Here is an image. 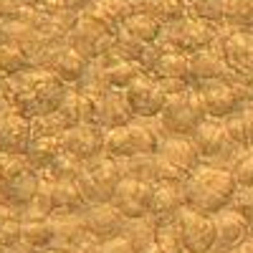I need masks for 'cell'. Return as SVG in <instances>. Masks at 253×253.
<instances>
[{
  "label": "cell",
  "instance_id": "cell-1",
  "mask_svg": "<svg viewBox=\"0 0 253 253\" xmlns=\"http://www.w3.org/2000/svg\"><path fill=\"white\" fill-rule=\"evenodd\" d=\"M69 89L71 86H66L53 71L38 69V66L8 79L10 107H13V112L23 114L28 119L56 112Z\"/></svg>",
  "mask_w": 253,
  "mask_h": 253
},
{
  "label": "cell",
  "instance_id": "cell-2",
  "mask_svg": "<svg viewBox=\"0 0 253 253\" xmlns=\"http://www.w3.org/2000/svg\"><path fill=\"white\" fill-rule=\"evenodd\" d=\"M238 193V182L225 167L200 165L195 172H190L182 182L185 208H193L203 215H215L220 210L230 208Z\"/></svg>",
  "mask_w": 253,
  "mask_h": 253
},
{
  "label": "cell",
  "instance_id": "cell-3",
  "mask_svg": "<svg viewBox=\"0 0 253 253\" xmlns=\"http://www.w3.org/2000/svg\"><path fill=\"white\" fill-rule=\"evenodd\" d=\"M167 134L162 132L160 119H139L134 117L126 126L107 132L104 142V155L114 160H129L139 155H155L160 152V144Z\"/></svg>",
  "mask_w": 253,
  "mask_h": 253
},
{
  "label": "cell",
  "instance_id": "cell-4",
  "mask_svg": "<svg viewBox=\"0 0 253 253\" xmlns=\"http://www.w3.org/2000/svg\"><path fill=\"white\" fill-rule=\"evenodd\" d=\"M157 119L167 137H193V132L203 124V119H208L200 91L193 86L185 94L167 96V104Z\"/></svg>",
  "mask_w": 253,
  "mask_h": 253
},
{
  "label": "cell",
  "instance_id": "cell-5",
  "mask_svg": "<svg viewBox=\"0 0 253 253\" xmlns=\"http://www.w3.org/2000/svg\"><path fill=\"white\" fill-rule=\"evenodd\" d=\"M124 172H122V162L114 157L101 155L91 162H86L84 172L79 175V187L89 205H101V203H112L117 187L122 185Z\"/></svg>",
  "mask_w": 253,
  "mask_h": 253
},
{
  "label": "cell",
  "instance_id": "cell-6",
  "mask_svg": "<svg viewBox=\"0 0 253 253\" xmlns=\"http://www.w3.org/2000/svg\"><path fill=\"white\" fill-rule=\"evenodd\" d=\"M203 96L208 117L225 119L230 114L241 112L243 107L253 104V89L248 84H228V81H205L195 86Z\"/></svg>",
  "mask_w": 253,
  "mask_h": 253
},
{
  "label": "cell",
  "instance_id": "cell-7",
  "mask_svg": "<svg viewBox=\"0 0 253 253\" xmlns=\"http://www.w3.org/2000/svg\"><path fill=\"white\" fill-rule=\"evenodd\" d=\"M193 139L198 144V150L203 155L205 165H215V167H230L238 157V147L230 142L228 132H225V119H215V117H208L203 119V124L193 132Z\"/></svg>",
  "mask_w": 253,
  "mask_h": 253
},
{
  "label": "cell",
  "instance_id": "cell-8",
  "mask_svg": "<svg viewBox=\"0 0 253 253\" xmlns=\"http://www.w3.org/2000/svg\"><path fill=\"white\" fill-rule=\"evenodd\" d=\"M187 253H210L215 246V223L213 215H203L193 208H182L175 218Z\"/></svg>",
  "mask_w": 253,
  "mask_h": 253
},
{
  "label": "cell",
  "instance_id": "cell-9",
  "mask_svg": "<svg viewBox=\"0 0 253 253\" xmlns=\"http://www.w3.org/2000/svg\"><path fill=\"white\" fill-rule=\"evenodd\" d=\"M38 69H48L53 71L66 86H76V84L84 79V74L89 71L91 61L84 58L79 51H74L71 46H51L43 56L36 63Z\"/></svg>",
  "mask_w": 253,
  "mask_h": 253
},
{
  "label": "cell",
  "instance_id": "cell-10",
  "mask_svg": "<svg viewBox=\"0 0 253 253\" xmlns=\"http://www.w3.org/2000/svg\"><path fill=\"white\" fill-rule=\"evenodd\" d=\"M124 94H126L129 107H132V114L139 119H157L167 104V94L162 91L160 81L152 76L137 79Z\"/></svg>",
  "mask_w": 253,
  "mask_h": 253
},
{
  "label": "cell",
  "instance_id": "cell-11",
  "mask_svg": "<svg viewBox=\"0 0 253 253\" xmlns=\"http://www.w3.org/2000/svg\"><path fill=\"white\" fill-rule=\"evenodd\" d=\"M84 223H86L89 233L96 238V241H112V238H119L124 236L126 230V223H129V218H126L122 210L114 205V203H101V205H89L86 210H84Z\"/></svg>",
  "mask_w": 253,
  "mask_h": 253
},
{
  "label": "cell",
  "instance_id": "cell-12",
  "mask_svg": "<svg viewBox=\"0 0 253 253\" xmlns=\"http://www.w3.org/2000/svg\"><path fill=\"white\" fill-rule=\"evenodd\" d=\"M213 223H215V246L210 253H230L241 248L253 236L248 220L241 213H236L233 208H225L220 213H215Z\"/></svg>",
  "mask_w": 253,
  "mask_h": 253
},
{
  "label": "cell",
  "instance_id": "cell-13",
  "mask_svg": "<svg viewBox=\"0 0 253 253\" xmlns=\"http://www.w3.org/2000/svg\"><path fill=\"white\" fill-rule=\"evenodd\" d=\"M152 198H155V185H147V182H139V180H126L124 177L122 185L117 187L112 203L129 220H137V218H150V213H152Z\"/></svg>",
  "mask_w": 253,
  "mask_h": 253
},
{
  "label": "cell",
  "instance_id": "cell-14",
  "mask_svg": "<svg viewBox=\"0 0 253 253\" xmlns=\"http://www.w3.org/2000/svg\"><path fill=\"white\" fill-rule=\"evenodd\" d=\"M104 142H107V132L101 126H89V124H79L61 137L63 152L74 155L81 162H91L104 155Z\"/></svg>",
  "mask_w": 253,
  "mask_h": 253
},
{
  "label": "cell",
  "instance_id": "cell-15",
  "mask_svg": "<svg viewBox=\"0 0 253 253\" xmlns=\"http://www.w3.org/2000/svg\"><path fill=\"white\" fill-rule=\"evenodd\" d=\"M31 142H33L31 119L23 117V114H18V112L3 114V119H0V152L26 155Z\"/></svg>",
  "mask_w": 253,
  "mask_h": 253
},
{
  "label": "cell",
  "instance_id": "cell-16",
  "mask_svg": "<svg viewBox=\"0 0 253 253\" xmlns=\"http://www.w3.org/2000/svg\"><path fill=\"white\" fill-rule=\"evenodd\" d=\"M38 187H41V172L28 170V172L18 175V177L0 180V200L8 203L15 210H26L36 203Z\"/></svg>",
  "mask_w": 253,
  "mask_h": 253
},
{
  "label": "cell",
  "instance_id": "cell-17",
  "mask_svg": "<svg viewBox=\"0 0 253 253\" xmlns=\"http://www.w3.org/2000/svg\"><path fill=\"white\" fill-rule=\"evenodd\" d=\"M160 155L167 162H172L177 170L185 172V175L195 172L198 167L203 165V155H200L193 137H165L162 144H160Z\"/></svg>",
  "mask_w": 253,
  "mask_h": 253
},
{
  "label": "cell",
  "instance_id": "cell-18",
  "mask_svg": "<svg viewBox=\"0 0 253 253\" xmlns=\"http://www.w3.org/2000/svg\"><path fill=\"white\" fill-rule=\"evenodd\" d=\"M134 119L132 107L126 101V94L119 89H109L104 96H99V119L96 126H101L104 132L119 129V126H126Z\"/></svg>",
  "mask_w": 253,
  "mask_h": 253
},
{
  "label": "cell",
  "instance_id": "cell-19",
  "mask_svg": "<svg viewBox=\"0 0 253 253\" xmlns=\"http://www.w3.org/2000/svg\"><path fill=\"white\" fill-rule=\"evenodd\" d=\"M220 51H223L225 61L241 76L253 79V33H246V31L228 33L220 43Z\"/></svg>",
  "mask_w": 253,
  "mask_h": 253
},
{
  "label": "cell",
  "instance_id": "cell-20",
  "mask_svg": "<svg viewBox=\"0 0 253 253\" xmlns=\"http://www.w3.org/2000/svg\"><path fill=\"white\" fill-rule=\"evenodd\" d=\"M182 208H185L182 182H160V185H155V198H152V213H150V218L157 225L172 223L180 215Z\"/></svg>",
  "mask_w": 253,
  "mask_h": 253
},
{
  "label": "cell",
  "instance_id": "cell-21",
  "mask_svg": "<svg viewBox=\"0 0 253 253\" xmlns=\"http://www.w3.org/2000/svg\"><path fill=\"white\" fill-rule=\"evenodd\" d=\"M56 238H53V251H63V253H74L81 243H86L89 238H94L89 233L84 215H53L51 218Z\"/></svg>",
  "mask_w": 253,
  "mask_h": 253
},
{
  "label": "cell",
  "instance_id": "cell-22",
  "mask_svg": "<svg viewBox=\"0 0 253 253\" xmlns=\"http://www.w3.org/2000/svg\"><path fill=\"white\" fill-rule=\"evenodd\" d=\"M86 208H89V203L84 198L76 180H69V182L51 180V213L53 215H81Z\"/></svg>",
  "mask_w": 253,
  "mask_h": 253
},
{
  "label": "cell",
  "instance_id": "cell-23",
  "mask_svg": "<svg viewBox=\"0 0 253 253\" xmlns=\"http://www.w3.org/2000/svg\"><path fill=\"white\" fill-rule=\"evenodd\" d=\"M63 152V144H61V137H36L26 152V160L31 165V170L36 172H43L51 167V162Z\"/></svg>",
  "mask_w": 253,
  "mask_h": 253
},
{
  "label": "cell",
  "instance_id": "cell-24",
  "mask_svg": "<svg viewBox=\"0 0 253 253\" xmlns=\"http://www.w3.org/2000/svg\"><path fill=\"white\" fill-rule=\"evenodd\" d=\"M155 236H157V223L152 218L129 220L126 223V230H124V238L132 243L134 253H160Z\"/></svg>",
  "mask_w": 253,
  "mask_h": 253
},
{
  "label": "cell",
  "instance_id": "cell-25",
  "mask_svg": "<svg viewBox=\"0 0 253 253\" xmlns=\"http://www.w3.org/2000/svg\"><path fill=\"white\" fill-rule=\"evenodd\" d=\"M225 132L238 150L253 147V104L243 107L241 112L225 117Z\"/></svg>",
  "mask_w": 253,
  "mask_h": 253
},
{
  "label": "cell",
  "instance_id": "cell-26",
  "mask_svg": "<svg viewBox=\"0 0 253 253\" xmlns=\"http://www.w3.org/2000/svg\"><path fill=\"white\" fill-rule=\"evenodd\" d=\"M150 76L157 79V81L160 79H185V81L193 84V74H190V53L165 51Z\"/></svg>",
  "mask_w": 253,
  "mask_h": 253
},
{
  "label": "cell",
  "instance_id": "cell-27",
  "mask_svg": "<svg viewBox=\"0 0 253 253\" xmlns=\"http://www.w3.org/2000/svg\"><path fill=\"white\" fill-rule=\"evenodd\" d=\"M84 167H86V162L76 160V157L69 155V152H61V155L51 162L48 170L41 172V177H48V180H53V182H69V180H79V175L84 172Z\"/></svg>",
  "mask_w": 253,
  "mask_h": 253
},
{
  "label": "cell",
  "instance_id": "cell-28",
  "mask_svg": "<svg viewBox=\"0 0 253 253\" xmlns=\"http://www.w3.org/2000/svg\"><path fill=\"white\" fill-rule=\"evenodd\" d=\"M28 69H33V61L23 48L0 43V74H3L5 79H13V76L23 74Z\"/></svg>",
  "mask_w": 253,
  "mask_h": 253
},
{
  "label": "cell",
  "instance_id": "cell-29",
  "mask_svg": "<svg viewBox=\"0 0 253 253\" xmlns=\"http://www.w3.org/2000/svg\"><path fill=\"white\" fill-rule=\"evenodd\" d=\"M53 238H56V230H53L51 218H46V220H26L23 223V241L28 246H33L36 251L53 248Z\"/></svg>",
  "mask_w": 253,
  "mask_h": 253
},
{
  "label": "cell",
  "instance_id": "cell-30",
  "mask_svg": "<svg viewBox=\"0 0 253 253\" xmlns=\"http://www.w3.org/2000/svg\"><path fill=\"white\" fill-rule=\"evenodd\" d=\"M142 76H147V71L139 66L137 61H119L117 66L107 69V84H109V89H119V91H126Z\"/></svg>",
  "mask_w": 253,
  "mask_h": 253
},
{
  "label": "cell",
  "instance_id": "cell-31",
  "mask_svg": "<svg viewBox=\"0 0 253 253\" xmlns=\"http://www.w3.org/2000/svg\"><path fill=\"white\" fill-rule=\"evenodd\" d=\"M124 31L129 33L132 38H137L139 43H147L150 46L152 41L160 38V20L152 18L150 13H139V15H132V18H126V23H124Z\"/></svg>",
  "mask_w": 253,
  "mask_h": 253
},
{
  "label": "cell",
  "instance_id": "cell-32",
  "mask_svg": "<svg viewBox=\"0 0 253 253\" xmlns=\"http://www.w3.org/2000/svg\"><path fill=\"white\" fill-rule=\"evenodd\" d=\"M155 243H157V251L160 253H187L185 251V243H182V236H180V228H177L175 220L157 225Z\"/></svg>",
  "mask_w": 253,
  "mask_h": 253
},
{
  "label": "cell",
  "instance_id": "cell-33",
  "mask_svg": "<svg viewBox=\"0 0 253 253\" xmlns=\"http://www.w3.org/2000/svg\"><path fill=\"white\" fill-rule=\"evenodd\" d=\"M31 126H33V139L36 137H63V134L69 132L66 122L61 119L58 112H51V114L31 119Z\"/></svg>",
  "mask_w": 253,
  "mask_h": 253
},
{
  "label": "cell",
  "instance_id": "cell-34",
  "mask_svg": "<svg viewBox=\"0 0 253 253\" xmlns=\"http://www.w3.org/2000/svg\"><path fill=\"white\" fill-rule=\"evenodd\" d=\"M225 20L238 28H253V0H223Z\"/></svg>",
  "mask_w": 253,
  "mask_h": 253
},
{
  "label": "cell",
  "instance_id": "cell-35",
  "mask_svg": "<svg viewBox=\"0 0 253 253\" xmlns=\"http://www.w3.org/2000/svg\"><path fill=\"white\" fill-rule=\"evenodd\" d=\"M230 175L236 177L238 187H253V147L248 150H241L238 157L230 162Z\"/></svg>",
  "mask_w": 253,
  "mask_h": 253
},
{
  "label": "cell",
  "instance_id": "cell-36",
  "mask_svg": "<svg viewBox=\"0 0 253 253\" xmlns=\"http://www.w3.org/2000/svg\"><path fill=\"white\" fill-rule=\"evenodd\" d=\"M61 119L66 122V126L71 129V126H79L81 124V91H76L74 86L66 91V96H63V101L58 104V109Z\"/></svg>",
  "mask_w": 253,
  "mask_h": 253
},
{
  "label": "cell",
  "instance_id": "cell-37",
  "mask_svg": "<svg viewBox=\"0 0 253 253\" xmlns=\"http://www.w3.org/2000/svg\"><path fill=\"white\" fill-rule=\"evenodd\" d=\"M230 208H233L236 213H241L248 220L251 230H253V187H238V193H236L233 203H230Z\"/></svg>",
  "mask_w": 253,
  "mask_h": 253
},
{
  "label": "cell",
  "instance_id": "cell-38",
  "mask_svg": "<svg viewBox=\"0 0 253 253\" xmlns=\"http://www.w3.org/2000/svg\"><path fill=\"white\" fill-rule=\"evenodd\" d=\"M20 241H23V223H20V218H13L10 223H5L0 228V243L5 248H13Z\"/></svg>",
  "mask_w": 253,
  "mask_h": 253
},
{
  "label": "cell",
  "instance_id": "cell-39",
  "mask_svg": "<svg viewBox=\"0 0 253 253\" xmlns=\"http://www.w3.org/2000/svg\"><path fill=\"white\" fill-rule=\"evenodd\" d=\"M101 253H134V248L124 236H119V238H112V241H104Z\"/></svg>",
  "mask_w": 253,
  "mask_h": 253
},
{
  "label": "cell",
  "instance_id": "cell-40",
  "mask_svg": "<svg viewBox=\"0 0 253 253\" xmlns=\"http://www.w3.org/2000/svg\"><path fill=\"white\" fill-rule=\"evenodd\" d=\"M13 218H18V210H15V208H10L8 203L0 200V228H3L5 223H10Z\"/></svg>",
  "mask_w": 253,
  "mask_h": 253
},
{
  "label": "cell",
  "instance_id": "cell-41",
  "mask_svg": "<svg viewBox=\"0 0 253 253\" xmlns=\"http://www.w3.org/2000/svg\"><path fill=\"white\" fill-rule=\"evenodd\" d=\"M74 253H101V241H96V238H89L86 243H81Z\"/></svg>",
  "mask_w": 253,
  "mask_h": 253
},
{
  "label": "cell",
  "instance_id": "cell-42",
  "mask_svg": "<svg viewBox=\"0 0 253 253\" xmlns=\"http://www.w3.org/2000/svg\"><path fill=\"white\" fill-rule=\"evenodd\" d=\"M8 253H41V251H36V248L28 246L26 241H20V243H15L13 248H8Z\"/></svg>",
  "mask_w": 253,
  "mask_h": 253
},
{
  "label": "cell",
  "instance_id": "cell-43",
  "mask_svg": "<svg viewBox=\"0 0 253 253\" xmlns=\"http://www.w3.org/2000/svg\"><path fill=\"white\" fill-rule=\"evenodd\" d=\"M41 253H63V251H53V248H48V251H41Z\"/></svg>",
  "mask_w": 253,
  "mask_h": 253
},
{
  "label": "cell",
  "instance_id": "cell-44",
  "mask_svg": "<svg viewBox=\"0 0 253 253\" xmlns=\"http://www.w3.org/2000/svg\"><path fill=\"white\" fill-rule=\"evenodd\" d=\"M230 253H243V251H241V248H236V251H230Z\"/></svg>",
  "mask_w": 253,
  "mask_h": 253
},
{
  "label": "cell",
  "instance_id": "cell-45",
  "mask_svg": "<svg viewBox=\"0 0 253 253\" xmlns=\"http://www.w3.org/2000/svg\"><path fill=\"white\" fill-rule=\"evenodd\" d=\"M251 89H253V79H251Z\"/></svg>",
  "mask_w": 253,
  "mask_h": 253
},
{
  "label": "cell",
  "instance_id": "cell-46",
  "mask_svg": "<svg viewBox=\"0 0 253 253\" xmlns=\"http://www.w3.org/2000/svg\"><path fill=\"white\" fill-rule=\"evenodd\" d=\"M0 119H3V114H0Z\"/></svg>",
  "mask_w": 253,
  "mask_h": 253
}]
</instances>
